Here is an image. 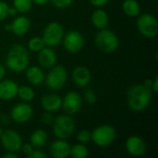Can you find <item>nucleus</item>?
<instances>
[{"label":"nucleus","mask_w":158,"mask_h":158,"mask_svg":"<svg viewBox=\"0 0 158 158\" xmlns=\"http://www.w3.org/2000/svg\"><path fill=\"white\" fill-rule=\"evenodd\" d=\"M17 12H18V10L14 6L8 8V16H15L17 14Z\"/></svg>","instance_id":"39"},{"label":"nucleus","mask_w":158,"mask_h":158,"mask_svg":"<svg viewBox=\"0 0 158 158\" xmlns=\"http://www.w3.org/2000/svg\"><path fill=\"white\" fill-rule=\"evenodd\" d=\"M68 80V72L64 66L57 65L51 68V70L47 74L45 79L46 85L51 90L62 89Z\"/></svg>","instance_id":"7"},{"label":"nucleus","mask_w":158,"mask_h":158,"mask_svg":"<svg viewBox=\"0 0 158 158\" xmlns=\"http://www.w3.org/2000/svg\"><path fill=\"white\" fill-rule=\"evenodd\" d=\"M94 42L98 49L105 53L115 52L119 44L118 36L111 31L107 29L100 30L94 38Z\"/></svg>","instance_id":"4"},{"label":"nucleus","mask_w":158,"mask_h":158,"mask_svg":"<svg viewBox=\"0 0 158 158\" xmlns=\"http://www.w3.org/2000/svg\"><path fill=\"white\" fill-rule=\"evenodd\" d=\"M2 133H3V130H2L1 127H0V137H1V135H2Z\"/></svg>","instance_id":"44"},{"label":"nucleus","mask_w":158,"mask_h":158,"mask_svg":"<svg viewBox=\"0 0 158 158\" xmlns=\"http://www.w3.org/2000/svg\"><path fill=\"white\" fill-rule=\"evenodd\" d=\"M32 1V3H34L35 5H37V6H44V5H45L49 0H31Z\"/></svg>","instance_id":"37"},{"label":"nucleus","mask_w":158,"mask_h":158,"mask_svg":"<svg viewBox=\"0 0 158 158\" xmlns=\"http://www.w3.org/2000/svg\"><path fill=\"white\" fill-rule=\"evenodd\" d=\"M5 30H6V31H10V30H11V26H10V24H6V25H5Z\"/></svg>","instance_id":"43"},{"label":"nucleus","mask_w":158,"mask_h":158,"mask_svg":"<svg viewBox=\"0 0 158 158\" xmlns=\"http://www.w3.org/2000/svg\"><path fill=\"white\" fill-rule=\"evenodd\" d=\"M63 44L65 49L71 54L80 52L84 44V39L81 33L78 31H69L67 32L65 37H63Z\"/></svg>","instance_id":"9"},{"label":"nucleus","mask_w":158,"mask_h":158,"mask_svg":"<svg viewBox=\"0 0 158 158\" xmlns=\"http://www.w3.org/2000/svg\"><path fill=\"white\" fill-rule=\"evenodd\" d=\"M21 150H22V153L24 154V155H26L27 156L32 152V150H33V147L31 146V143H25V144H23V145H21Z\"/></svg>","instance_id":"34"},{"label":"nucleus","mask_w":158,"mask_h":158,"mask_svg":"<svg viewBox=\"0 0 158 158\" xmlns=\"http://www.w3.org/2000/svg\"><path fill=\"white\" fill-rule=\"evenodd\" d=\"M91 138H92V133H91L89 131H87V130H82V131H81L77 134V136H76V139H77L80 143H82L90 142V141H91Z\"/></svg>","instance_id":"28"},{"label":"nucleus","mask_w":158,"mask_h":158,"mask_svg":"<svg viewBox=\"0 0 158 158\" xmlns=\"http://www.w3.org/2000/svg\"><path fill=\"white\" fill-rule=\"evenodd\" d=\"M13 6L18 12L26 13L29 12L32 6L31 0H13Z\"/></svg>","instance_id":"27"},{"label":"nucleus","mask_w":158,"mask_h":158,"mask_svg":"<svg viewBox=\"0 0 158 158\" xmlns=\"http://www.w3.org/2000/svg\"><path fill=\"white\" fill-rule=\"evenodd\" d=\"M29 60L30 57L27 49L22 44H16L8 50L6 63L10 70L19 73L27 69Z\"/></svg>","instance_id":"2"},{"label":"nucleus","mask_w":158,"mask_h":158,"mask_svg":"<svg viewBox=\"0 0 158 158\" xmlns=\"http://www.w3.org/2000/svg\"><path fill=\"white\" fill-rule=\"evenodd\" d=\"M28 47H29V49L31 51L39 52L44 47H45V44H44L42 37L35 36V37H32V38L30 39V41L28 43Z\"/></svg>","instance_id":"26"},{"label":"nucleus","mask_w":158,"mask_h":158,"mask_svg":"<svg viewBox=\"0 0 158 158\" xmlns=\"http://www.w3.org/2000/svg\"><path fill=\"white\" fill-rule=\"evenodd\" d=\"M91 133V140L99 147H107L111 145L116 139V130L111 125L98 126Z\"/></svg>","instance_id":"5"},{"label":"nucleus","mask_w":158,"mask_h":158,"mask_svg":"<svg viewBox=\"0 0 158 158\" xmlns=\"http://www.w3.org/2000/svg\"><path fill=\"white\" fill-rule=\"evenodd\" d=\"M0 140L3 147L7 152L16 153L20 149L22 145V139L20 135L17 131L12 130H6L3 131Z\"/></svg>","instance_id":"10"},{"label":"nucleus","mask_w":158,"mask_h":158,"mask_svg":"<svg viewBox=\"0 0 158 158\" xmlns=\"http://www.w3.org/2000/svg\"><path fill=\"white\" fill-rule=\"evenodd\" d=\"M70 156L73 158H86L89 156V151L84 144H75L70 148Z\"/></svg>","instance_id":"24"},{"label":"nucleus","mask_w":158,"mask_h":158,"mask_svg":"<svg viewBox=\"0 0 158 158\" xmlns=\"http://www.w3.org/2000/svg\"><path fill=\"white\" fill-rule=\"evenodd\" d=\"M26 78L31 84L37 86L43 83L45 79V75L40 67L32 66L26 70Z\"/></svg>","instance_id":"20"},{"label":"nucleus","mask_w":158,"mask_h":158,"mask_svg":"<svg viewBox=\"0 0 158 158\" xmlns=\"http://www.w3.org/2000/svg\"><path fill=\"white\" fill-rule=\"evenodd\" d=\"M152 97L151 89L141 83L131 86L127 91L128 106L134 112H141L146 109L152 101Z\"/></svg>","instance_id":"1"},{"label":"nucleus","mask_w":158,"mask_h":158,"mask_svg":"<svg viewBox=\"0 0 158 158\" xmlns=\"http://www.w3.org/2000/svg\"><path fill=\"white\" fill-rule=\"evenodd\" d=\"M11 118L19 124L28 122L33 116V109L27 103H20L14 106L10 113Z\"/></svg>","instance_id":"12"},{"label":"nucleus","mask_w":158,"mask_h":158,"mask_svg":"<svg viewBox=\"0 0 158 158\" xmlns=\"http://www.w3.org/2000/svg\"><path fill=\"white\" fill-rule=\"evenodd\" d=\"M38 62L45 69H51L56 63V54L52 47L45 46L38 52Z\"/></svg>","instance_id":"17"},{"label":"nucleus","mask_w":158,"mask_h":158,"mask_svg":"<svg viewBox=\"0 0 158 158\" xmlns=\"http://www.w3.org/2000/svg\"><path fill=\"white\" fill-rule=\"evenodd\" d=\"M8 5L4 2V1H0V21L4 20L6 19V17H8Z\"/></svg>","instance_id":"30"},{"label":"nucleus","mask_w":158,"mask_h":158,"mask_svg":"<svg viewBox=\"0 0 158 158\" xmlns=\"http://www.w3.org/2000/svg\"><path fill=\"white\" fill-rule=\"evenodd\" d=\"M51 2L57 8H66L72 4L73 0H51Z\"/></svg>","instance_id":"31"},{"label":"nucleus","mask_w":158,"mask_h":158,"mask_svg":"<svg viewBox=\"0 0 158 158\" xmlns=\"http://www.w3.org/2000/svg\"><path fill=\"white\" fill-rule=\"evenodd\" d=\"M3 157L4 158H17L18 157V155H17V154H15V153H13V152H8L7 154L4 155V156H3Z\"/></svg>","instance_id":"38"},{"label":"nucleus","mask_w":158,"mask_h":158,"mask_svg":"<svg viewBox=\"0 0 158 158\" xmlns=\"http://www.w3.org/2000/svg\"><path fill=\"white\" fill-rule=\"evenodd\" d=\"M82 106V98L77 92H69L68 93L64 98L62 99L61 107L68 115H75L77 114Z\"/></svg>","instance_id":"11"},{"label":"nucleus","mask_w":158,"mask_h":158,"mask_svg":"<svg viewBox=\"0 0 158 158\" xmlns=\"http://www.w3.org/2000/svg\"><path fill=\"white\" fill-rule=\"evenodd\" d=\"M7 121H8V118H7L6 116H3V117L1 118V122H2L3 124H7Z\"/></svg>","instance_id":"42"},{"label":"nucleus","mask_w":158,"mask_h":158,"mask_svg":"<svg viewBox=\"0 0 158 158\" xmlns=\"http://www.w3.org/2000/svg\"><path fill=\"white\" fill-rule=\"evenodd\" d=\"M53 132L58 139L66 140L75 131L76 124L70 115H61L53 120Z\"/></svg>","instance_id":"3"},{"label":"nucleus","mask_w":158,"mask_h":158,"mask_svg":"<svg viewBox=\"0 0 158 158\" xmlns=\"http://www.w3.org/2000/svg\"><path fill=\"white\" fill-rule=\"evenodd\" d=\"M126 151L132 156H141L146 151L145 142L138 136H131L125 143Z\"/></svg>","instance_id":"13"},{"label":"nucleus","mask_w":158,"mask_h":158,"mask_svg":"<svg viewBox=\"0 0 158 158\" xmlns=\"http://www.w3.org/2000/svg\"><path fill=\"white\" fill-rule=\"evenodd\" d=\"M41 105L47 112H56L61 108L62 99L56 94H48L42 97Z\"/></svg>","instance_id":"18"},{"label":"nucleus","mask_w":158,"mask_h":158,"mask_svg":"<svg viewBox=\"0 0 158 158\" xmlns=\"http://www.w3.org/2000/svg\"><path fill=\"white\" fill-rule=\"evenodd\" d=\"M110 0H90V2L92 3V5H94V6H106Z\"/></svg>","instance_id":"35"},{"label":"nucleus","mask_w":158,"mask_h":158,"mask_svg":"<svg viewBox=\"0 0 158 158\" xmlns=\"http://www.w3.org/2000/svg\"><path fill=\"white\" fill-rule=\"evenodd\" d=\"M5 73H6V71H5L4 66L0 64V81L3 80V78H4V76H5Z\"/></svg>","instance_id":"41"},{"label":"nucleus","mask_w":158,"mask_h":158,"mask_svg":"<svg viewBox=\"0 0 158 158\" xmlns=\"http://www.w3.org/2000/svg\"><path fill=\"white\" fill-rule=\"evenodd\" d=\"M123 12L131 18L138 17L141 12V6L137 0H125L122 4Z\"/></svg>","instance_id":"23"},{"label":"nucleus","mask_w":158,"mask_h":158,"mask_svg":"<svg viewBox=\"0 0 158 158\" xmlns=\"http://www.w3.org/2000/svg\"><path fill=\"white\" fill-rule=\"evenodd\" d=\"M19 97L24 101V102H30L31 100H33L34 96H35V94H34V91L32 90V88H31L30 86H21V87H19L18 89V94Z\"/></svg>","instance_id":"25"},{"label":"nucleus","mask_w":158,"mask_h":158,"mask_svg":"<svg viewBox=\"0 0 158 158\" xmlns=\"http://www.w3.org/2000/svg\"><path fill=\"white\" fill-rule=\"evenodd\" d=\"M64 37V29L62 25L58 22L53 21L47 24L43 32V40L45 44V46L55 47L58 45Z\"/></svg>","instance_id":"6"},{"label":"nucleus","mask_w":158,"mask_h":158,"mask_svg":"<svg viewBox=\"0 0 158 158\" xmlns=\"http://www.w3.org/2000/svg\"><path fill=\"white\" fill-rule=\"evenodd\" d=\"M28 158H45L46 155L39 150H32V152L27 156Z\"/></svg>","instance_id":"33"},{"label":"nucleus","mask_w":158,"mask_h":158,"mask_svg":"<svg viewBox=\"0 0 158 158\" xmlns=\"http://www.w3.org/2000/svg\"><path fill=\"white\" fill-rule=\"evenodd\" d=\"M137 28L144 37L154 38L158 33L157 19L152 14H143L137 19Z\"/></svg>","instance_id":"8"},{"label":"nucleus","mask_w":158,"mask_h":158,"mask_svg":"<svg viewBox=\"0 0 158 158\" xmlns=\"http://www.w3.org/2000/svg\"><path fill=\"white\" fill-rule=\"evenodd\" d=\"M71 146L68 142L62 139H58L51 143L49 151L53 157L55 158H67L70 156Z\"/></svg>","instance_id":"16"},{"label":"nucleus","mask_w":158,"mask_h":158,"mask_svg":"<svg viewBox=\"0 0 158 158\" xmlns=\"http://www.w3.org/2000/svg\"><path fill=\"white\" fill-rule=\"evenodd\" d=\"M152 84H153V80H151V79H147V80L144 81V83H143V85L146 86V87L149 88V89H151Z\"/></svg>","instance_id":"40"},{"label":"nucleus","mask_w":158,"mask_h":158,"mask_svg":"<svg viewBox=\"0 0 158 158\" xmlns=\"http://www.w3.org/2000/svg\"><path fill=\"white\" fill-rule=\"evenodd\" d=\"M10 26H11L10 31L15 35L22 36L29 31V30L31 28V21L27 17L19 16L12 21Z\"/></svg>","instance_id":"19"},{"label":"nucleus","mask_w":158,"mask_h":158,"mask_svg":"<svg viewBox=\"0 0 158 158\" xmlns=\"http://www.w3.org/2000/svg\"><path fill=\"white\" fill-rule=\"evenodd\" d=\"M48 140V134L44 130H36L34 131L30 137V143L33 148L40 149L44 147Z\"/></svg>","instance_id":"21"},{"label":"nucleus","mask_w":158,"mask_h":158,"mask_svg":"<svg viewBox=\"0 0 158 158\" xmlns=\"http://www.w3.org/2000/svg\"><path fill=\"white\" fill-rule=\"evenodd\" d=\"M19 85L12 80L0 81V100L8 101L18 94Z\"/></svg>","instance_id":"15"},{"label":"nucleus","mask_w":158,"mask_h":158,"mask_svg":"<svg viewBox=\"0 0 158 158\" xmlns=\"http://www.w3.org/2000/svg\"><path fill=\"white\" fill-rule=\"evenodd\" d=\"M72 80L77 86L81 88L86 87L92 80L90 69L84 66L76 67L72 71Z\"/></svg>","instance_id":"14"},{"label":"nucleus","mask_w":158,"mask_h":158,"mask_svg":"<svg viewBox=\"0 0 158 158\" xmlns=\"http://www.w3.org/2000/svg\"><path fill=\"white\" fill-rule=\"evenodd\" d=\"M41 120H42V123L44 124V125H50L53 123V120H54V117L52 116L51 112H45L42 115V118H41Z\"/></svg>","instance_id":"32"},{"label":"nucleus","mask_w":158,"mask_h":158,"mask_svg":"<svg viewBox=\"0 0 158 158\" xmlns=\"http://www.w3.org/2000/svg\"><path fill=\"white\" fill-rule=\"evenodd\" d=\"M151 91H153L154 93H157L158 91V77H156V79L153 81V84L151 87Z\"/></svg>","instance_id":"36"},{"label":"nucleus","mask_w":158,"mask_h":158,"mask_svg":"<svg viewBox=\"0 0 158 158\" xmlns=\"http://www.w3.org/2000/svg\"><path fill=\"white\" fill-rule=\"evenodd\" d=\"M83 97L84 100L88 103V104H94L97 101V96L96 94L92 90V89H87L85 90L84 94H83Z\"/></svg>","instance_id":"29"},{"label":"nucleus","mask_w":158,"mask_h":158,"mask_svg":"<svg viewBox=\"0 0 158 158\" xmlns=\"http://www.w3.org/2000/svg\"><path fill=\"white\" fill-rule=\"evenodd\" d=\"M92 22L94 26L99 30L105 29L108 24V15L104 9H96L92 15Z\"/></svg>","instance_id":"22"}]
</instances>
